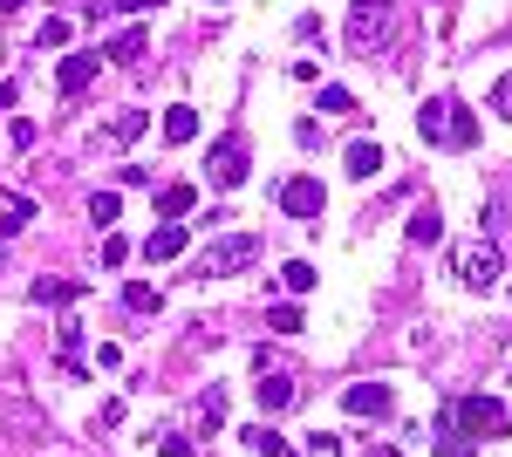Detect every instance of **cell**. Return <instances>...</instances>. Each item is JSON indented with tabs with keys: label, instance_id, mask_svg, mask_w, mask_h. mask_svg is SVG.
Returning a JSON list of instances; mask_svg holds the SVG:
<instances>
[{
	"label": "cell",
	"instance_id": "10",
	"mask_svg": "<svg viewBox=\"0 0 512 457\" xmlns=\"http://www.w3.org/2000/svg\"><path fill=\"white\" fill-rule=\"evenodd\" d=\"M349 164H342V171H349V178H376V171H383V164H390V157H383V144H369V137H355L349 151Z\"/></svg>",
	"mask_w": 512,
	"mask_h": 457
},
{
	"label": "cell",
	"instance_id": "3",
	"mask_svg": "<svg viewBox=\"0 0 512 457\" xmlns=\"http://www.w3.org/2000/svg\"><path fill=\"white\" fill-rule=\"evenodd\" d=\"M260 267V232H226L198 253V273H246Z\"/></svg>",
	"mask_w": 512,
	"mask_h": 457
},
{
	"label": "cell",
	"instance_id": "18",
	"mask_svg": "<svg viewBox=\"0 0 512 457\" xmlns=\"http://www.w3.org/2000/svg\"><path fill=\"white\" fill-rule=\"evenodd\" d=\"M403 232H410V246H437V239H444V219H437L431 205H417V212H410V226H403Z\"/></svg>",
	"mask_w": 512,
	"mask_h": 457
},
{
	"label": "cell",
	"instance_id": "6",
	"mask_svg": "<svg viewBox=\"0 0 512 457\" xmlns=\"http://www.w3.org/2000/svg\"><path fill=\"white\" fill-rule=\"evenodd\" d=\"M349 41L369 55V48H383L390 41V0H355L349 7Z\"/></svg>",
	"mask_w": 512,
	"mask_h": 457
},
{
	"label": "cell",
	"instance_id": "27",
	"mask_svg": "<svg viewBox=\"0 0 512 457\" xmlns=\"http://www.w3.org/2000/svg\"><path fill=\"white\" fill-rule=\"evenodd\" d=\"M321 110H328V116H349V110H355V96H349V89H335V82H328V89H321Z\"/></svg>",
	"mask_w": 512,
	"mask_h": 457
},
{
	"label": "cell",
	"instance_id": "9",
	"mask_svg": "<svg viewBox=\"0 0 512 457\" xmlns=\"http://www.w3.org/2000/svg\"><path fill=\"white\" fill-rule=\"evenodd\" d=\"M96 82V55H62V69H55V89L62 96H82Z\"/></svg>",
	"mask_w": 512,
	"mask_h": 457
},
{
	"label": "cell",
	"instance_id": "11",
	"mask_svg": "<svg viewBox=\"0 0 512 457\" xmlns=\"http://www.w3.org/2000/svg\"><path fill=\"white\" fill-rule=\"evenodd\" d=\"M253 396H260V410H287L301 389H294V376H280V369H267V376L253 382Z\"/></svg>",
	"mask_w": 512,
	"mask_h": 457
},
{
	"label": "cell",
	"instance_id": "32",
	"mask_svg": "<svg viewBox=\"0 0 512 457\" xmlns=\"http://www.w3.org/2000/svg\"><path fill=\"white\" fill-rule=\"evenodd\" d=\"M110 7H117V14H151L158 0H110Z\"/></svg>",
	"mask_w": 512,
	"mask_h": 457
},
{
	"label": "cell",
	"instance_id": "8",
	"mask_svg": "<svg viewBox=\"0 0 512 457\" xmlns=\"http://www.w3.org/2000/svg\"><path fill=\"white\" fill-rule=\"evenodd\" d=\"M390 382H349V389H342V410H349V417H390Z\"/></svg>",
	"mask_w": 512,
	"mask_h": 457
},
{
	"label": "cell",
	"instance_id": "31",
	"mask_svg": "<svg viewBox=\"0 0 512 457\" xmlns=\"http://www.w3.org/2000/svg\"><path fill=\"white\" fill-rule=\"evenodd\" d=\"M158 451L164 457H192V437H178V430H171V437H158Z\"/></svg>",
	"mask_w": 512,
	"mask_h": 457
},
{
	"label": "cell",
	"instance_id": "21",
	"mask_svg": "<svg viewBox=\"0 0 512 457\" xmlns=\"http://www.w3.org/2000/svg\"><path fill=\"white\" fill-rule=\"evenodd\" d=\"M123 307H130V314H158L164 294H158V287H144V280H130V287H123Z\"/></svg>",
	"mask_w": 512,
	"mask_h": 457
},
{
	"label": "cell",
	"instance_id": "28",
	"mask_svg": "<svg viewBox=\"0 0 512 457\" xmlns=\"http://www.w3.org/2000/svg\"><path fill=\"white\" fill-rule=\"evenodd\" d=\"M492 110H499V116H506V123H512V69H506V76H499V82H492Z\"/></svg>",
	"mask_w": 512,
	"mask_h": 457
},
{
	"label": "cell",
	"instance_id": "23",
	"mask_svg": "<svg viewBox=\"0 0 512 457\" xmlns=\"http://www.w3.org/2000/svg\"><path fill=\"white\" fill-rule=\"evenodd\" d=\"M280 287H287V294H308V287H315V267H308V260H287V267H280Z\"/></svg>",
	"mask_w": 512,
	"mask_h": 457
},
{
	"label": "cell",
	"instance_id": "12",
	"mask_svg": "<svg viewBox=\"0 0 512 457\" xmlns=\"http://www.w3.org/2000/svg\"><path fill=\"white\" fill-rule=\"evenodd\" d=\"M178 253H185V226H178V219H164V226L144 239V260H178Z\"/></svg>",
	"mask_w": 512,
	"mask_h": 457
},
{
	"label": "cell",
	"instance_id": "2",
	"mask_svg": "<svg viewBox=\"0 0 512 457\" xmlns=\"http://www.w3.org/2000/svg\"><path fill=\"white\" fill-rule=\"evenodd\" d=\"M451 423L465 430V437H478V444H492V437H512V417L499 396H458L451 403Z\"/></svg>",
	"mask_w": 512,
	"mask_h": 457
},
{
	"label": "cell",
	"instance_id": "33",
	"mask_svg": "<svg viewBox=\"0 0 512 457\" xmlns=\"http://www.w3.org/2000/svg\"><path fill=\"white\" fill-rule=\"evenodd\" d=\"M362 457H403V451H390V444H369V451H362Z\"/></svg>",
	"mask_w": 512,
	"mask_h": 457
},
{
	"label": "cell",
	"instance_id": "15",
	"mask_svg": "<svg viewBox=\"0 0 512 457\" xmlns=\"http://www.w3.org/2000/svg\"><path fill=\"white\" fill-rule=\"evenodd\" d=\"M437 457H478V444L458 430V423H451V410L437 417Z\"/></svg>",
	"mask_w": 512,
	"mask_h": 457
},
{
	"label": "cell",
	"instance_id": "7",
	"mask_svg": "<svg viewBox=\"0 0 512 457\" xmlns=\"http://www.w3.org/2000/svg\"><path fill=\"white\" fill-rule=\"evenodd\" d=\"M321 205H328V191H321L315 178H287V185H280V212H287V219H301V226H315Z\"/></svg>",
	"mask_w": 512,
	"mask_h": 457
},
{
	"label": "cell",
	"instance_id": "19",
	"mask_svg": "<svg viewBox=\"0 0 512 457\" xmlns=\"http://www.w3.org/2000/svg\"><path fill=\"white\" fill-rule=\"evenodd\" d=\"M192 205H198L192 185H164V191H158V219H185Z\"/></svg>",
	"mask_w": 512,
	"mask_h": 457
},
{
	"label": "cell",
	"instance_id": "14",
	"mask_svg": "<svg viewBox=\"0 0 512 457\" xmlns=\"http://www.w3.org/2000/svg\"><path fill=\"white\" fill-rule=\"evenodd\" d=\"M198 137V110L192 103H171V110H164V144H192Z\"/></svg>",
	"mask_w": 512,
	"mask_h": 457
},
{
	"label": "cell",
	"instance_id": "34",
	"mask_svg": "<svg viewBox=\"0 0 512 457\" xmlns=\"http://www.w3.org/2000/svg\"><path fill=\"white\" fill-rule=\"evenodd\" d=\"M0 110H14V82H0Z\"/></svg>",
	"mask_w": 512,
	"mask_h": 457
},
{
	"label": "cell",
	"instance_id": "20",
	"mask_svg": "<svg viewBox=\"0 0 512 457\" xmlns=\"http://www.w3.org/2000/svg\"><path fill=\"white\" fill-rule=\"evenodd\" d=\"M28 226H35V198H21V191H14V198L0 205V232H28Z\"/></svg>",
	"mask_w": 512,
	"mask_h": 457
},
{
	"label": "cell",
	"instance_id": "26",
	"mask_svg": "<svg viewBox=\"0 0 512 457\" xmlns=\"http://www.w3.org/2000/svg\"><path fill=\"white\" fill-rule=\"evenodd\" d=\"M89 219H96L103 232L117 226V191H96V198H89Z\"/></svg>",
	"mask_w": 512,
	"mask_h": 457
},
{
	"label": "cell",
	"instance_id": "24",
	"mask_svg": "<svg viewBox=\"0 0 512 457\" xmlns=\"http://www.w3.org/2000/svg\"><path fill=\"white\" fill-rule=\"evenodd\" d=\"M267 328H274V335H301V307H294V301L267 307Z\"/></svg>",
	"mask_w": 512,
	"mask_h": 457
},
{
	"label": "cell",
	"instance_id": "30",
	"mask_svg": "<svg viewBox=\"0 0 512 457\" xmlns=\"http://www.w3.org/2000/svg\"><path fill=\"white\" fill-rule=\"evenodd\" d=\"M69 41V21H41V48H62Z\"/></svg>",
	"mask_w": 512,
	"mask_h": 457
},
{
	"label": "cell",
	"instance_id": "29",
	"mask_svg": "<svg viewBox=\"0 0 512 457\" xmlns=\"http://www.w3.org/2000/svg\"><path fill=\"white\" fill-rule=\"evenodd\" d=\"M7 144H14V151H28V144H35V123H28V116H14V123H7Z\"/></svg>",
	"mask_w": 512,
	"mask_h": 457
},
{
	"label": "cell",
	"instance_id": "5",
	"mask_svg": "<svg viewBox=\"0 0 512 457\" xmlns=\"http://www.w3.org/2000/svg\"><path fill=\"white\" fill-rule=\"evenodd\" d=\"M246 164H253V157H246V137H219V144L205 151V178L219 191H239L246 185Z\"/></svg>",
	"mask_w": 512,
	"mask_h": 457
},
{
	"label": "cell",
	"instance_id": "35",
	"mask_svg": "<svg viewBox=\"0 0 512 457\" xmlns=\"http://www.w3.org/2000/svg\"><path fill=\"white\" fill-rule=\"evenodd\" d=\"M21 7H28V0H0V14H21Z\"/></svg>",
	"mask_w": 512,
	"mask_h": 457
},
{
	"label": "cell",
	"instance_id": "17",
	"mask_svg": "<svg viewBox=\"0 0 512 457\" xmlns=\"http://www.w3.org/2000/svg\"><path fill=\"white\" fill-rule=\"evenodd\" d=\"M28 301H48V307H69V301H82V280H35V287H28Z\"/></svg>",
	"mask_w": 512,
	"mask_h": 457
},
{
	"label": "cell",
	"instance_id": "13",
	"mask_svg": "<svg viewBox=\"0 0 512 457\" xmlns=\"http://www.w3.org/2000/svg\"><path fill=\"white\" fill-rule=\"evenodd\" d=\"M144 48H151V28H123V35L110 41V48H103V55H110V62H123V69H130V62H144Z\"/></svg>",
	"mask_w": 512,
	"mask_h": 457
},
{
	"label": "cell",
	"instance_id": "22",
	"mask_svg": "<svg viewBox=\"0 0 512 457\" xmlns=\"http://www.w3.org/2000/svg\"><path fill=\"white\" fill-rule=\"evenodd\" d=\"M144 123H151V110H123V116H110V130H103V137H110V144H130Z\"/></svg>",
	"mask_w": 512,
	"mask_h": 457
},
{
	"label": "cell",
	"instance_id": "16",
	"mask_svg": "<svg viewBox=\"0 0 512 457\" xmlns=\"http://www.w3.org/2000/svg\"><path fill=\"white\" fill-rule=\"evenodd\" d=\"M246 451H260V457H301L280 430H267V423H246Z\"/></svg>",
	"mask_w": 512,
	"mask_h": 457
},
{
	"label": "cell",
	"instance_id": "4",
	"mask_svg": "<svg viewBox=\"0 0 512 457\" xmlns=\"http://www.w3.org/2000/svg\"><path fill=\"white\" fill-rule=\"evenodd\" d=\"M451 267H458V280H465V287H478V294H485V287H499V246H492V239H465V246L451 253Z\"/></svg>",
	"mask_w": 512,
	"mask_h": 457
},
{
	"label": "cell",
	"instance_id": "1",
	"mask_svg": "<svg viewBox=\"0 0 512 457\" xmlns=\"http://www.w3.org/2000/svg\"><path fill=\"white\" fill-rule=\"evenodd\" d=\"M417 137L424 144H451V151H472L478 144V110H465L458 96H431L417 110Z\"/></svg>",
	"mask_w": 512,
	"mask_h": 457
},
{
	"label": "cell",
	"instance_id": "25",
	"mask_svg": "<svg viewBox=\"0 0 512 457\" xmlns=\"http://www.w3.org/2000/svg\"><path fill=\"white\" fill-rule=\"evenodd\" d=\"M198 423H205V430H219V423H226V396H219V389H205V396H198Z\"/></svg>",
	"mask_w": 512,
	"mask_h": 457
}]
</instances>
